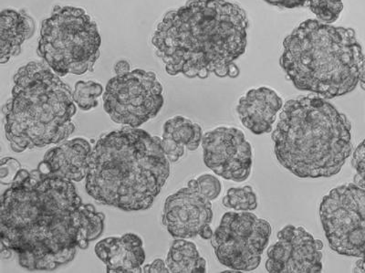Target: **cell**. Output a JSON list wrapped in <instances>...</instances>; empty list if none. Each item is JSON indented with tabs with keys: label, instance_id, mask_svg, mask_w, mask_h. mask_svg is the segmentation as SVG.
Returning a JSON list of instances; mask_svg holds the SVG:
<instances>
[{
	"label": "cell",
	"instance_id": "cell-6",
	"mask_svg": "<svg viewBox=\"0 0 365 273\" xmlns=\"http://www.w3.org/2000/svg\"><path fill=\"white\" fill-rule=\"evenodd\" d=\"M76 112L70 86L47 64L31 61L21 66L3 108L11 150L22 153L66 140L74 132Z\"/></svg>",
	"mask_w": 365,
	"mask_h": 273
},
{
	"label": "cell",
	"instance_id": "cell-4",
	"mask_svg": "<svg viewBox=\"0 0 365 273\" xmlns=\"http://www.w3.org/2000/svg\"><path fill=\"white\" fill-rule=\"evenodd\" d=\"M351 125L321 96L298 97L283 105L272 134L279 164L301 178L331 177L351 155Z\"/></svg>",
	"mask_w": 365,
	"mask_h": 273
},
{
	"label": "cell",
	"instance_id": "cell-5",
	"mask_svg": "<svg viewBox=\"0 0 365 273\" xmlns=\"http://www.w3.org/2000/svg\"><path fill=\"white\" fill-rule=\"evenodd\" d=\"M364 57L353 29L308 19L287 36L279 63L297 89L331 99L355 89Z\"/></svg>",
	"mask_w": 365,
	"mask_h": 273
},
{
	"label": "cell",
	"instance_id": "cell-2",
	"mask_svg": "<svg viewBox=\"0 0 365 273\" xmlns=\"http://www.w3.org/2000/svg\"><path fill=\"white\" fill-rule=\"evenodd\" d=\"M247 13L228 0H188L165 13L152 37L156 56L171 76L205 79L239 76L235 61L245 53Z\"/></svg>",
	"mask_w": 365,
	"mask_h": 273
},
{
	"label": "cell",
	"instance_id": "cell-7",
	"mask_svg": "<svg viewBox=\"0 0 365 273\" xmlns=\"http://www.w3.org/2000/svg\"><path fill=\"white\" fill-rule=\"evenodd\" d=\"M101 47L96 22L79 6H55L41 22L37 53L60 77L93 71Z\"/></svg>",
	"mask_w": 365,
	"mask_h": 273
},
{
	"label": "cell",
	"instance_id": "cell-16",
	"mask_svg": "<svg viewBox=\"0 0 365 273\" xmlns=\"http://www.w3.org/2000/svg\"><path fill=\"white\" fill-rule=\"evenodd\" d=\"M98 258L106 265L108 273H141L145 252L141 237L135 233L106 238L94 247Z\"/></svg>",
	"mask_w": 365,
	"mask_h": 273
},
{
	"label": "cell",
	"instance_id": "cell-19",
	"mask_svg": "<svg viewBox=\"0 0 365 273\" xmlns=\"http://www.w3.org/2000/svg\"><path fill=\"white\" fill-rule=\"evenodd\" d=\"M163 133L170 135L175 142L184 145L189 151L197 150L203 139L201 126L182 116H175L168 120L165 123Z\"/></svg>",
	"mask_w": 365,
	"mask_h": 273
},
{
	"label": "cell",
	"instance_id": "cell-27",
	"mask_svg": "<svg viewBox=\"0 0 365 273\" xmlns=\"http://www.w3.org/2000/svg\"><path fill=\"white\" fill-rule=\"evenodd\" d=\"M269 4L280 9H297L305 6V0H265Z\"/></svg>",
	"mask_w": 365,
	"mask_h": 273
},
{
	"label": "cell",
	"instance_id": "cell-8",
	"mask_svg": "<svg viewBox=\"0 0 365 273\" xmlns=\"http://www.w3.org/2000/svg\"><path fill=\"white\" fill-rule=\"evenodd\" d=\"M319 217L329 245L338 254H365V188L341 185L322 198Z\"/></svg>",
	"mask_w": 365,
	"mask_h": 273
},
{
	"label": "cell",
	"instance_id": "cell-29",
	"mask_svg": "<svg viewBox=\"0 0 365 273\" xmlns=\"http://www.w3.org/2000/svg\"><path fill=\"white\" fill-rule=\"evenodd\" d=\"M129 71H131V65L125 60L117 61L114 65V73L116 76H122V74L128 73Z\"/></svg>",
	"mask_w": 365,
	"mask_h": 273
},
{
	"label": "cell",
	"instance_id": "cell-14",
	"mask_svg": "<svg viewBox=\"0 0 365 273\" xmlns=\"http://www.w3.org/2000/svg\"><path fill=\"white\" fill-rule=\"evenodd\" d=\"M93 146L84 138L68 140L46 153L38 169L42 173L71 182L86 178Z\"/></svg>",
	"mask_w": 365,
	"mask_h": 273
},
{
	"label": "cell",
	"instance_id": "cell-32",
	"mask_svg": "<svg viewBox=\"0 0 365 273\" xmlns=\"http://www.w3.org/2000/svg\"><path fill=\"white\" fill-rule=\"evenodd\" d=\"M360 86L365 91V55L364 57L363 63L361 65L360 76H359Z\"/></svg>",
	"mask_w": 365,
	"mask_h": 273
},
{
	"label": "cell",
	"instance_id": "cell-17",
	"mask_svg": "<svg viewBox=\"0 0 365 273\" xmlns=\"http://www.w3.org/2000/svg\"><path fill=\"white\" fill-rule=\"evenodd\" d=\"M35 32V21L24 9H3L0 14V63L21 54L23 44Z\"/></svg>",
	"mask_w": 365,
	"mask_h": 273
},
{
	"label": "cell",
	"instance_id": "cell-25",
	"mask_svg": "<svg viewBox=\"0 0 365 273\" xmlns=\"http://www.w3.org/2000/svg\"><path fill=\"white\" fill-rule=\"evenodd\" d=\"M21 169V163L17 159L5 158L0 162V183L2 185H11L17 177Z\"/></svg>",
	"mask_w": 365,
	"mask_h": 273
},
{
	"label": "cell",
	"instance_id": "cell-10",
	"mask_svg": "<svg viewBox=\"0 0 365 273\" xmlns=\"http://www.w3.org/2000/svg\"><path fill=\"white\" fill-rule=\"evenodd\" d=\"M164 88L153 71L135 69L107 83L103 108L114 123L138 128L158 116L165 103Z\"/></svg>",
	"mask_w": 365,
	"mask_h": 273
},
{
	"label": "cell",
	"instance_id": "cell-13",
	"mask_svg": "<svg viewBox=\"0 0 365 273\" xmlns=\"http://www.w3.org/2000/svg\"><path fill=\"white\" fill-rule=\"evenodd\" d=\"M212 220L211 201L198 190L197 180L166 198L162 221L173 238L194 239Z\"/></svg>",
	"mask_w": 365,
	"mask_h": 273
},
{
	"label": "cell",
	"instance_id": "cell-22",
	"mask_svg": "<svg viewBox=\"0 0 365 273\" xmlns=\"http://www.w3.org/2000/svg\"><path fill=\"white\" fill-rule=\"evenodd\" d=\"M305 6L325 24H334L340 18L344 0H305Z\"/></svg>",
	"mask_w": 365,
	"mask_h": 273
},
{
	"label": "cell",
	"instance_id": "cell-31",
	"mask_svg": "<svg viewBox=\"0 0 365 273\" xmlns=\"http://www.w3.org/2000/svg\"><path fill=\"white\" fill-rule=\"evenodd\" d=\"M213 230H212L210 225L205 227L203 230L200 234V236L203 239H211L212 237H213Z\"/></svg>",
	"mask_w": 365,
	"mask_h": 273
},
{
	"label": "cell",
	"instance_id": "cell-28",
	"mask_svg": "<svg viewBox=\"0 0 365 273\" xmlns=\"http://www.w3.org/2000/svg\"><path fill=\"white\" fill-rule=\"evenodd\" d=\"M145 273H168L169 272L165 262L161 259H156L154 262L146 264L143 269Z\"/></svg>",
	"mask_w": 365,
	"mask_h": 273
},
{
	"label": "cell",
	"instance_id": "cell-26",
	"mask_svg": "<svg viewBox=\"0 0 365 273\" xmlns=\"http://www.w3.org/2000/svg\"><path fill=\"white\" fill-rule=\"evenodd\" d=\"M161 142L163 150H164L166 158H168V160L172 162V163L178 162L179 159L184 157L185 150V146L178 144L170 135L163 133Z\"/></svg>",
	"mask_w": 365,
	"mask_h": 273
},
{
	"label": "cell",
	"instance_id": "cell-1",
	"mask_svg": "<svg viewBox=\"0 0 365 273\" xmlns=\"http://www.w3.org/2000/svg\"><path fill=\"white\" fill-rule=\"evenodd\" d=\"M104 220L73 182L21 168L2 195L1 246L17 253L22 268L53 271L99 238Z\"/></svg>",
	"mask_w": 365,
	"mask_h": 273
},
{
	"label": "cell",
	"instance_id": "cell-15",
	"mask_svg": "<svg viewBox=\"0 0 365 273\" xmlns=\"http://www.w3.org/2000/svg\"><path fill=\"white\" fill-rule=\"evenodd\" d=\"M283 105V100L276 91L263 86L247 91L240 99L237 112L246 128L253 134L263 135L272 131Z\"/></svg>",
	"mask_w": 365,
	"mask_h": 273
},
{
	"label": "cell",
	"instance_id": "cell-30",
	"mask_svg": "<svg viewBox=\"0 0 365 273\" xmlns=\"http://www.w3.org/2000/svg\"><path fill=\"white\" fill-rule=\"evenodd\" d=\"M353 272L365 273V254L361 256L356 263H355Z\"/></svg>",
	"mask_w": 365,
	"mask_h": 273
},
{
	"label": "cell",
	"instance_id": "cell-18",
	"mask_svg": "<svg viewBox=\"0 0 365 273\" xmlns=\"http://www.w3.org/2000/svg\"><path fill=\"white\" fill-rule=\"evenodd\" d=\"M165 263L171 273L207 272V261L200 255L197 247L185 239H175L173 242Z\"/></svg>",
	"mask_w": 365,
	"mask_h": 273
},
{
	"label": "cell",
	"instance_id": "cell-23",
	"mask_svg": "<svg viewBox=\"0 0 365 273\" xmlns=\"http://www.w3.org/2000/svg\"><path fill=\"white\" fill-rule=\"evenodd\" d=\"M198 190L208 200H216L222 192V183L211 174H204L197 178Z\"/></svg>",
	"mask_w": 365,
	"mask_h": 273
},
{
	"label": "cell",
	"instance_id": "cell-11",
	"mask_svg": "<svg viewBox=\"0 0 365 273\" xmlns=\"http://www.w3.org/2000/svg\"><path fill=\"white\" fill-rule=\"evenodd\" d=\"M205 165L226 180L244 182L252 169V148L241 130L220 126L202 139Z\"/></svg>",
	"mask_w": 365,
	"mask_h": 273
},
{
	"label": "cell",
	"instance_id": "cell-12",
	"mask_svg": "<svg viewBox=\"0 0 365 273\" xmlns=\"http://www.w3.org/2000/svg\"><path fill=\"white\" fill-rule=\"evenodd\" d=\"M324 243L303 227L287 225L268 249L265 267L270 273H319L322 271Z\"/></svg>",
	"mask_w": 365,
	"mask_h": 273
},
{
	"label": "cell",
	"instance_id": "cell-3",
	"mask_svg": "<svg viewBox=\"0 0 365 273\" xmlns=\"http://www.w3.org/2000/svg\"><path fill=\"white\" fill-rule=\"evenodd\" d=\"M170 175L161 138L125 128L101 136L91 153L86 191L106 206L148 210Z\"/></svg>",
	"mask_w": 365,
	"mask_h": 273
},
{
	"label": "cell",
	"instance_id": "cell-24",
	"mask_svg": "<svg viewBox=\"0 0 365 273\" xmlns=\"http://www.w3.org/2000/svg\"><path fill=\"white\" fill-rule=\"evenodd\" d=\"M351 165L355 170L354 184L365 188V139L355 149Z\"/></svg>",
	"mask_w": 365,
	"mask_h": 273
},
{
	"label": "cell",
	"instance_id": "cell-20",
	"mask_svg": "<svg viewBox=\"0 0 365 273\" xmlns=\"http://www.w3.org/2000/svg\"><path fill=\"white\" fill-rule=\"evenodd\" d=\"M102 84L94 81H79L75 84L73 93L76 105L83 110H90L99 105L98 98L104 93Z\"/></svg>",
	"mask_w": 365,
	"mask_h": 273
},
{
	"label": "cell",
	"instance_id": "cell-9",
	"mask_svg": "<svg viewBox=\"0 0 365 273\" xmlns=\"http://www.w3.org/2000/svg\"><path fill=\"white\" fill-rule=\"evenodd\" d=\"M272 225L250 211H230L221 219L211 239L218 262L234 271L259 267L269 244Z\"/></svg>",
	"mask_w": 365,
	"mask_h": 273
},
{
	"label": "cell",
	"instance_id": "cell-21",
	"mask_svg": "<svg viewBox=\"0 0 365 273\" xmlns=\"http://www.w3.org/2000/svg\"><path fill=\"white\" fill-rule=\"evenodd\" d=\"M222 203L235 211H253L257 207V196L252 187H232L227 190Z\"/></svg>",
	"mask_w": 365,
	"mask_h": 273
}]
</instances>
